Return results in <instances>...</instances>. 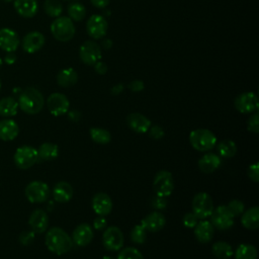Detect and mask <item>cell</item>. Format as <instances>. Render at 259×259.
<instances>
[{"mask_svg": "<svg viewBox=\"0 0 259 259\" xmlns=\"http://www.w3.org/2000/svg\"><path fill=\"white\" fill-rule=\"evenodd\" d=\"M47 248L56 255H63L68 253L73 248L72 237L67 232L58 227L51 228L45 238Z\"/></svg>", "mask_w": 259, "mask_h": 259, "instance_id": "obj_1", "label": "cell"}, {"mask_svg": "<svg viewBox=\"0 0 259 259\" xmlns=\"http://www.w3.org/2000/svg\"><path fill=\"white\" fill-rule=\"evenodd\" d=\"M17 102L18 107L23 112L27 114H36L42 109L45 98L38 89L27 87L20 92Z\"/></svg>", "mask_w": 259, "mask_h": 259, "instance_id": "obj_2", "label": "cell"}, {"mask_svg": "<svg viewBox=\"0 0 259 259\" xmlns=\"http://www.w3.org/2000/svg\"><path fill=\"white\" fill-rule=\"evenodd\" d=\"M191 147L199 152H207L217 145L215 135L207 128H197L189 134Z\"/></svg>", "mask_w": 259, "mask_h": 259, "instance_id": "obj_3", "label": "cell"}, {"mask_svg": "<svg viewBox=\"0 0 259 259\" xmlns=\"http://www.w3.org/2000/svg\"><path fill=\"white\" fill-rule=\"evenodd\" d=\"M53 36L62 42L70 41L75 35V25L68 16H59L51 23Z\"/></svg>", "mask_w": 259, "mask_h": 259, "instance_id": "obj_4", "label": "cell"}, {"mask_svg": "<svg viewBox=\"0 0 259 259\" xmlns=\"http://www.w3.org/2000/svg\"><path fill=\"white\" fill-rule=\"evenodd\" d=\"M192 212L197 219L204 220L208 218L213 210V202L211 196L206 192L196 193L191 201Z\"/></svg>", "mask_w": 259, "mask_h": 259, "instance_id": "obj_5", "label": "cell"}, {"mask_svg": "<svg viewBox=\"0 0 259 259\" xmlns=\"http://www.w3.org/2000/svg\"><path fill=\"white\" fill-rule=\"evenodd\" d=\"M153 189L156 195L168 197L174 189V179L172 173L167 170H160L153 180Z\"/></svg>", "mask_w": 259, "mask_h": 259, "instance_id": "obj_6", "label": "cell"}, {"mask_svg": "<svg viewBox=\"0 0 259 259\" xmlns=\"http://www.w3.org/2000/svg\"><path fill=\"white\" fill-rule=\"evenodd\" d=\"M37 160V150L31 146H21L16 149L13 155V161L19 169H28L32 167Z\"/></svg>", "mask_w": 259, "mask_h": 259, "instance_id": "obj_7", "label": "cell"}, {"mask_svg": "<svg viewBox=\"0 0 259 259\" xmlns=\"http://www.w3.org/2000/svg\"><path fill=\"white\" fill-rule=\"evenodd\" d=\"M101 56V47L94 40H86L79 48V58L87 66H93L100 61Z\"/></svg>", "mask_w": 259, "mask_h": 259, "instance_id": "obj_8", "label": "cell"}, {"mask_svg": "<svg viewBox=\"0 0 259 259\" xmlns=\"http://www.w3.org/2000/svg\"><path fill=\"white\" fill-rule=\"evenodd\" d=\"M24 194L27 200L31 203H40L49 198L50 188L47 183L39 180H34L26 185Z\"/></svg>", "mask_w": 259, "mask_h": 259, "instance_id": "obj_9", "label": "cell"}, {"mask_svg": "<svg viewBox=\"0 0 259 259\" xmlns=\"http://www.w3.org/2000/svg\"><path fill=\"white\" fill-rule=\"evenodd\" d=\"M108 28L107 20L100 14H93L86 23L87 34L93 39H101L105 36Z\"/></svg>", "mask_w": 259, "mask_h": 259, "instance_id": "obj_10", "label": "cell"}, {"mask_svg": "<svg viewBox=\"0 0 259 259\" xmlns=\"http://www.w3.org/2000/svg\"><path fill=\"white\" fill-rule=\"evenodd\" d=\"M210 217V223L213 228L224 231L230 229L234 225V217L231 214L226 205H219L213 208Z\"/></svg>", "mask_w": 259, "mask_h": 259, "instance_id": "obj_11", "label": "cell"}, {"mask_svg": "<svg viewBox=\"0 0 259 259\" xmlns=\"http://www.w3.org/2000/svg\"><path fill=\"white\" fill-rule=\"evenodd\" d=\"M102 244L108 251H118L123 246V234L118 227L111 226L105 229L102 235Z\"/></svg>", "mask_w": 259, "mask_h": 259, "instance_id": "obj_12", "label": "cell"}, {"mask_svg": "<svg viewBox=\"0 0 259 259\" xmlns=\"http://www.w3.org/2000/svg\"><path fill=\"white\" fill-rule=\"evenodd\" d=\"M47 107L54 116H61L68 112L70 101L65 94L54 92L47 99Z\"/></svg>", "mask_w": 259, "mask_h": 259, "instance_id": "obj_13", "label": "cell"}, {"mask_svg": "<svg viewBox=\"0 0 259 259\" xmlns=\"http://www.w3.org/2000/svg\"><path fill=\"white\" fill-rule=\"evenodd\" d=\"M235 108L241 113H252L258 109V98L254 92H243L234 100Z\"/></svg>", "mask_w": 259, "mask_h": 259, "instance_id": "obj_14", "label": "cell"}, {"mask_svg": "<svg viewBox=\"0 0 259 259\" xmlns=\"http://www.w3.org/2000/svg\"><path fill=\"white\" fill-rule=\"evenodd\" d=\"M45 35L39 31H30L26 33L21 40V48L25 53L33 54L38 52L45 46Z\"/></svg>", "mask_w": 259, "mask_h": 259, "instance_id": "obj_15", "label": "cell"}, {"mask_svg": "<svg viewBox=\"0 0 259 259\" xmlns=\"http://www.w3.org/2000/svg\"><path fill=\"white\" fill-rule=\"evenodd\" d=\"M20 44L18 34L11 28L0 29V49L6 53L15 52Z\"/></svg>", "mask_w": 259, "mask_h": 259, "instance_id": "obj_16", "label": "cell"}, {"mask_svg": "<svg viewBox=\"0 0 259 259\" xmlns=\"http://www.w3.org/2000/svg\"><path fill=\"white\" fill-rule=\"evenodd\" d=\"M91 205L94 212L101 217L109 214L113 207V203L110 196L104 192L96 193L92 198Z\"/></svg>", "mask_w": 259, "mask_h": 259, "instance_id": "obj_17", "label": "cell"}, {"mask_svg": "<svg viewBox=\"0 0 259 259\" xmlns=\"http://www.w3.org/2000/svg\"><path fill=\"white\" fill-rule=\"evenodd\" d=\"M126 123L128 127L137 134H145L152 125L151 120L144 114L139 112H132L126 116Z\"/></svg>", "mask_w": 259, "mask_h": 259, "instance_id": "obj_18", "label": "cell"}, {"mask_svg": "<svg viewBox=\"0 0 259 259\" xmlns=\"http://www.w3.org/2000/svg\"><path fill=\"white\" fill-rule=\"evenodd\" d=\"M93 237H94V234H93L92 228L88 224L82 223L78 225L73 231L72 240H73V243H75L77 246L85 247L92 241Z\"/></svg>", "mask_w": 259, "mask_h": 259, "instance_id": "obj_19", "label": "cell"}, {"mask_svg": "<svg viewBox=\"0 0 259 259\" xmlns=\"http://www.w3.org/2000/svg\"><path fill=\"white\" fill-rule=\"evenodd\" d=\"M28 225L34 233H44L49 226V217L47 212L39 208L33 210L28 218Z\"/></svg>", "mask_w": 259, "mask_h": 259, "instance_id": "obj_20", "label": "cell"}, {"mask_svg": "<svg viewBox=\"0 0 259 259\" xmlns=\"http://www.w3.org/2000/svg\"><path fill=\"white\" fill-rule=\"evenodd\" d=\"M165 224L166 219L160 211H153L149 213L141 222V225L149 232H159L164 228Z\"/></svg>", "mask_w": 259, "mask_h": 259, "instance_id": "obj_21", "label": "cell"}, {"mask_svg": "<svg viewBox=\"0 0 259 259\" xmlns=\"http://www.w3.org/2000/svg\"><path fill=\"white\" fill-rule=\"evenodd\" d=\"M13 6L17 14L24 18L33 17L38 10V4L36 0H14Z\"/></svg>", "mask_w": 259, "mask_h": 259, "instance_id": "obj_22", "label": "cell"}, {"mask_svg": "<svg viewBox=\"0 0 259 259\" xmlns=\"http://www.w3.org/2000/svg\"><path fill=\"white\" fill-rule=\"evenodd\" d=\"M194 236L196 240L202 244H206L210 242L214 234V228L208 221H200L194 227Z\"/></svg>", "mask_w": 259, "mask_h": 259, "instance_id": "obj_23", "label": "cell"}, {"mask_svg": "<svg viewBox=\"0 0 259 259\" xmlns=\"http://www.w3.org/2000/svg\"><path fill=\"white\" fill-rule=\"evenodd\" d=\"M222 164V159L218 154L206 153L198 160V168L205 174L212 173Z\"/></svg>", "mask_w": 259, "mask_h": 259, "instance_id": "obj_24", "label": "cell"}, {"mask_svg": "<svg viewBox=\"0 0 259 259\" xmlns=\"http://www.w3.org/2000/svg\"><path fill=\"white\" fill-rule=\"evenodd\" d=\"M19 134V126L13 119L0 120V140L4 142L14 140Z\"/></svg>", "mask_w": 259, "mask_h": 259, "instance_id": "obj_25", "label": "cell"}, {"mask_svg": "<svg viewBox=\"0 0 259 259\" xmlns=\"http://www.w3.org/2000/svg\"><path fill=\"white\" fill-rule=\"evenodd\" d=\"M73 187L69 182L60 181L53 188L54 199L58 202H68L73 197Z\"/></svg>", "mask_w": 259, "mask_h": 259, "instance_id": "obj_26", "label": "cell"}, {"mask_svg": "<svg viewBox=\"0 0 259 259\" xmlns=\"http://www.w3.org/2000/svg\"><path fill=\"white\" fill-rule=\"evenodd\" d=\"M57 83L63 88L74 86L78 81V74L73 68H64L57 74Z\"/></svg>", "mask_w": 259, "mask_h": 259, "instance_id": "obj_27", "label": "cell"}, {"mask_svg": "<svg viewBox=\"0 0 259 259\" xmlns=\"http://www.w3.org/2000/svg\"><path fill=\"white\" fill-rule=\"evenodd\" d=\"M242 226L248 230H256L259 227V208L252 206L243 211L241 218Z\"/></svg>", "mask_w": 259, "mask_h": 259, "instance_id": "obj_28", "label": "cell"}, {"mask_svg": "<svg viewBox=\"0 0 259 259\" xmlns=\"http://www.w3.org/2000/svg\"><path fill=\"white\" fill-rule=\"evenodd\" d=\"M18 102L13 97L7 96L0 99V115L11 117L16 115L18 111Z\"/></svg>", "mask_w": 259, "mask_h": 259, "instance_id": "obj_29", "label": "cell"}, {"mask_svg": "<svg viewBox=\"0 0 259 259\" xmlns=\"http://www.w3.org/2000/svg\"><path fill=\"white\" fill-rule=\"evenodd\" d=\"M37 150L38 159L45 160V161H52L55 160L59 156V147L50 142H46L41 144Z\"/></svg>", "mask_w": 259, "mask_h": 259, "instance_id": "obj_30", "label": "cell"}, {"mask_svg": "<svg viewBox=\"0 0 259 259\" xmlns=\"http://www.w3.org/2000/svg\"><path fill=\"white\" fill-rule=\"evenodd\" d=\"M211 252L219 259H230L234 255L233 247L224 241L215 242L211 247Z\"/></svg>", "mask_w": 259, "mask_h": 259, "instance_id": "obj_31", "label": "cell"}, {"mask_svg": "<svg viewBox=\"0 0 259 259\" xmlns=\"http://www.w3.org/2000/svg\"><path fill=\"white\" fill-rule=\"evenodd\" d=\"M217 151L221 158H233L237 153V145L232 140H223L217 145Z\"/></svg>", "mask_w": 259, "mask_h": 259, "instance_id": "obj_32", "label": "cell"}, {"mask_svg": "<svg viewBox=\"0 0 259 259\" xmlns=\"http://www.w3.org/2000/svg\"><path fill=\"white\" fill-rule=\"evenodd\" d=\"M235 259H256L257 249L251 244H241L234 253Z\"/></svg>", "mask_w": 259, "mask_h": 259, "instance_id": "obj_33", "label": "cell"}, {"mask_svg": "<svg viewBox=\"0 0 259 259\" xmlns=\"http://www.w3.org/2000/svg\"><path fill=\"white\" fill-rule=\"evenodd\" d=\"M89 134L92 141L96 144L106 145L111 141V134L105 128L91 127L89 131Z\"/></svg>", "mask_w": 259, "mask_h": 259, "instance_id": "obj_34", "label": "cell"}, {"mask_svg": "<svg viewBox=\"0 0 259 259\" xmlns=\"http://www.w3.org/2000/svg\"><path fill=\"white\" fill-rule=\"evenodd\" d=\"M68 17L71 18L73 21H81L86 16V8L83 4L79 2H73L69 4L67 8Z\"/></svg>", "mask_w": 259, "mask_h": 259, "instance_id": "obj_35", "label": "cell"}, {"mask_svg": "<svg viewBox=\"0 0 259 259\" xmlns=\"http://www.w3.org/2000/svg\"><path fill=\"white\" fill-rule=\"evenodd\" d=\"M44 10L50 17H59L63 12V5L59 0H46L44 2Z\"/></svg>", "mask_w": 259, "mask_h": 259, "instance_id": "obj_36", "label": "cell"}, {"mask_svg": "<svg viewBox=\"0 0 259 259\" xmlns=\"http://www.w3.org/2000/svg\"><path fill=\"white\" fill-rule=\"evenodd\" d=\"M131 239L135 244H143L147 239L146 229L141 224L136 225L131 231Z\"/></svg>", "mask_w": 259, "mask_h": 259, "instance_id": "obj_37", "label": "cell"}, {"mask_svg": "<svg viewBox=\"0 0 259 259\" xmlns=\"http://www.w3.org/2000/svg\"><path fill=\"white\" fill-rule=\"evenodd\" d=\"M116 259H144V256L137 248L125 247L121 249Z\"/></svg>", "mask_w": 259, "mask_h": 259, "instance_id": "obj_38", "label": "cell"}, {"mask_svg": "<svg viewBox=\"0 0 259 259\" xmlns=\"http://www.w3.org/2000/svg\"><path fill=\"white\" fill-rule=\"evenodd\" d=\"M227 208L229 209V211L231 212V214L233 217H239L243 213L244 209H245V204L239 200V199H233L231 200L228 205H226Z\"/></svg>", "mask_w": 259, "mask_h": 259, "instance_id": "obj_39", "label": "cell"}, {"mask_svg": "<svg viewBox=\"0 0 259 259\" xmlns=\"http://www.w3.org/2000/svg\"><path fill=\"white\" fill-rule=\"evenodd\" d=\"M247 128L249 132L257 134L259 132V113L255 111L247 120Z\"/></svg>", "mask_w": 259, "mask_h": 259, "instance_id": "obj_40", "label": "cell"}, {"mask_svg": "<svg viewBox=\"0 0 259 259\" xmlns=\"http://www.w3.org/2000/svg\"><path fill=\"white\" fill-rule=\"evenodd\" d=\"M151 205L153 208H155L157 210H162V209L166 208V206H167V199H166V197H163L160 195H155L151 199Z\"/></svg>", "mask_w": 259, "mask_h": 259, "instance_id": "obj_41", "label": "cell"}, {"mask_svg": "<svg viewBox=\"0 0 259 259\" xmlns=\"http://www.w3.org/2000/svg\"><path fill=\"white\" fill-rule=\"evenodd\" d=\"M197 222H198V219L196 218V215L193 212H187L182 218L183 226L186 228H189V229L194 228L195 225L197 224Z\"/></svg>", "mask_w": 259, "mask_h": 259, "instance_id": "obj_42", "label": "cell"}, {"mask_svg": "<svg viewBox=\"0 0 259 259\" xmlns=\"http://www.w3.org/2000/svg\"><path fill=\"white\" fill-rule=\"evenodd\" d=\"M247 174H248V177H249L253 182H256V183H257V182L259 181V164H258V163L251 164V165L248 167Z\"/></svg>", "mask_w": 259, "mask_h": 259, "instance_id": "obj_43", "label": "cell"}, {"mask_svg": "<svg viewBox=\"0 0 259 259\" xmlns=\"http://www.w3.org/2000/svg\"><path fill=\"white\" fill-rule=\"evenodd\" d=\"M148 132H149V136L154 140H160L164 136V130L158 124L151 125Z\"/></svg>", "mask_w": 259, "mask_h": 259, "instance_id": "obj_44", "label": "cell"}, {"mask_svg": "<svg viewBox=\"0 0 259 259\" xmlns=\"http://www.w3.org/2000/svg\"><path fill=\"white\" fill-rule=\"evenodd\" d=\"M34 239L33 231H24L19 235V242L22 245H29Z\"/></svg>", "mask_w": 259, "mask_h": 259, "instance_id": "obj_45", "label": "cell"}, {"mask_svg": "<svg viewBox=\"0 0 259 259\" xmlns=\"http://www.w3.org/2000/svg\"><path fill=\"white\" fill-rule=\"evenodd\" d=\"M128 88H130V90L133 91V92H141V91L144 90L145 84H144V82H143L142 80H140V79H135V80H133V81L130 82Z\"/></svg>", "mask_w": 259, "mask_h": 259, "instance_id": "obj_46", "label": "cell"}, {"mask_svg": "<svg viewBox=\"0 0 259 259\" xmlns=\"http://www.w3.org/2000/svg\"><path fill=\"white\" fill-rule=\"evenodd\" d=\"M106 225H107V221L106 219H104V217H101V215H98L97 218L94 219L93 221V227L95 230L97 231H102L106 228Z\"/></svg>", "mask_w": 259, "mask_h": 259, "instance_id": "obj_47", "label": "cell"}, {"mask_svg": "<svg viewBox=\"0 0 259 259\" xmlns=\"http://www.w3.org/2000/svg\"><path fill=\"white\" fill-rule=\"evenodd\" d=\"M93 67H94L95 72H96L98 75H104V74H106V72H107V65H106L104 62L98 61L97 63H95V64L93 65Z\"/></svg>", "mask_w": 259, "mask_h": 259, "instance_id": "obj_48", "label": "cell"}, {"mask_svg": "<svg viewBox=\"0 0 259 259\" xmlns=\"http://www.w3.org/2000/svg\"><path fill=\"white\" fill-rule=\"evenodd\" d=\"M90 2L94 7L99 8V9H103V8L108 6L110 0H90Z\"/></svg>", "mask_w": 259, "mask_h": 259, "instance_id": "obj_49", "label": "cell"}, {"mask_svg": "<svg viewBox=\"0 0 259 259\" xmlns=\"http://www.w3.org/2000/svg\"><path fill=\"white\" fill-rule=\"evenodd\" d=\"M16 55L14 52H9L6 54L5 58H4V62L7 64V65H13L15 62H16Z\"/></svg>", "mask_w": 259, "mask_h": 259, "instance_id": "obj_50", "label": "cell"}, {"mask_svg": "<svg viewBox=\"0 0 259 259\" xmlns=\"http://www.w3.org/2000/svg\"><path fill=\"white\" fill-rule=\"evenodd\" d=\"M123 89H124L123 84L118 83V84H115L114 86H112V87L110 88V93H111L112 95H118V94H120V93L123 91Z\"/></svg>", "mask_w": 259, "mask_h": 259, "instance_id": "obj_51", "label": "cell"}, {"mask_svg": "<svg viewBox=\"0 0 259 259\" xmlns=\"http://www.w3.org/2000/svg\"><path fill=\"white\" fill-rule=\"evenodd\" d=\"M68 117L73 121H77L80 119L81 113L78 110H71L68 112Z\"/></svg>", "mask_w": 259, "mask_h": 259, "instance_id": "obj_52", "label": "cell"}, {"mask_svg": "<svg viewBox=\"0 0 259 259\" xmlns=\"http://www.w3.org/2000/svg\"><path fill=\"white\" fill-rule=\"evenodd\" d=\"M101 46H102V48L104 50H108V49H110L112 47V41H111L110 38H105V39L102 40Z\"/></svg>", "mask_w": 259, "mask_h": 259, "instance_id": "obj_53", "label": "cell"}, {"mask_svg": "<svg viewBox=\"0 0 259 259\" xmlns=\"http://www.w3.org/2000/svg\"><path fill=\"white\" fill-rule=\"evenodd\" d=\"M101 259H113L111 256H103Z\"/></svg>", "mask_w": 259, "mask_h": 259, "instance_id": "obj_54", "label": "cell"}, {"mask_svg": "<svg viewBox=\"0 0 259 259\" xmlns=\"http://www.w3.org/2000/svg\"><path fill=\"white\" fill-rule=\"evenodd\" d=\"M1 1L6 2V3H9V2H12V1H14V0H1Z\"/></svg>", "mask_w": 259, "mask_h": 259, "instance_id": "obj_55", "label": "cell"}, {"mask_svg": "<svg viewBox=\"0 0 259 259\" xmlns=\"http://www.w3.org/2000/svg\"><path fill=\"white\" fill-rule=\"evenodd\" d=\"M2 64H3V60L0 58V68H1V66H2Z\"/></svg>", "mask_w": 259, "mask_h": 259, "instance_id": "obj_56", "label": "cell"}, {"mask_svg": "<svg viewBox=\"0 0 259 259\" xmlns=\"http://www.w3.org/2000/svg\"><path fill=\"white\" fill-rule=\"evenodd\" d=\"M0 90H1V80H0Z\"/></svg>", "mask_w": 259, "mask_h": 259, "instance_id": "obj_57", "label": "cell"}, {"mask_svg": "<svg viewBox=\"0 0 259 259\" xmlns=\"http://www.w3.org/2000/svg\"><path fill=\"white\" fill-rule=\"evenodd\" d=\"M67 1H69V0H67Z\"/></svg>", "mask_w": 259, "mask_h": 259, "instance_id": "obj_58", "label": "cell"}]
</instances>
